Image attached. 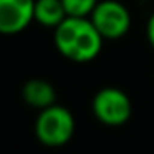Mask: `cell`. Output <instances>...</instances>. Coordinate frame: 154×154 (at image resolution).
I'll return each mask as SVG.
<instances>
[{
	"instance_id": "1",
	"label": "cell",
	"mask_w": 154,
	"mask_h": 154,
	"mask_svg": "<svg viewBox=\"0 0 154 154\" xmlns=\"http://www.w3.org/2000/svg\"><path fill=\"white\" fill-rule=\"evenodd\" d=\"M104 38L88 17H66L53 28V43L58 53L73 63H90L103 50Z\"/></svg>"
},
{
	"instance_id": "2",
	"label": "cell",
	"mask_w": 154,
	"mask_h": 154,
	"mask_svg": "<svg viewBox=\"0 0 154 154\" xmlns=\"http://www.w3.org/2000/svg\"><path fill=\"white\" fill-rule=\"evenodd\" d=\"M76 129L75 116L68 108L51 104L38 111L35 119V136L47 147H61L71 141Z\"/></svg>"
},
{
	"instance_id": "3",
	"label": "cell",
	"mask_w": 154,
	"mask_h": 154,
	"mask_svg": "<svg viewBox=\"0 0 154 154\" xmlns=\"http://www.w3.org/2000/svg\"><path fill=\"white\" fill-rule=\"evenodd\" d=\"M91 109L101 124L118 128L129 121L133 114V104L123 90L116 86H104L93 96Z\"/></svg>"
},
{
	"instance_id": "4",
	"label": "cell",
	"mask_w": 154,
	"mask_h": 154,
	"mask_svg": "<svg viewBox=\"0 0 154 154\" xmlns=\"http://www.w3.org/2000/svg\"><path fill=\"white\" fill-rule=\"evenodd\" d=\"M90 20L104 40L126 37L133 23L129 8L119 0H100L91 12Z\"/></svg>"
},
{
	"instance_id": "5",
	"label": "cell",
	"mask_w": 154,
	"mask_h": 154,
	"mask_svg": "<svg viewBox=\"0 0 154 154\" xmlns=\"http://www.w3.org/2000/svg\"><path fill=\"white\" fill-rule=\"evenodd\" d=\"M35 0H0V35L12 37L35 20Z\"/></svg>"
},
{
	"instance_id": "6",
	"label": "cell",
	"mask_w": 154,
	"mask_h": 154,
	"mask_svg": "<svg viewBox=\"0 0 154 154\" xmlns=\"http://www.w3.org/2000/svg\"><path fill=\"white\" fill-rule=\"evenodd\" d=\"M22 100L33 109H45L57 103V90L43 78H32L22 86Z\"/></svg>"
},
{
	"instance_id": "7",
	"label": "cell",
	"mask_w": 154,
	"mask_h": 154,
	"mask_svg": "<svg viewBox=\"0 0 154 154\" xmlns=\"http://www.w3.org/2000/svg\"><path fill=\"white\" fill-rule=\"evenodd\" d=\"M35 22L45 28H57L66 18L61 0H35Z\"/></svg>"
},
{
	"instance_id": "8",
	"label": "cell",
	"mask_w": 154,
	"mask_h": 154,
	"mask_svg": "<svg viewBox=\"0 0 154 154\" xmlns=\"http://www.w3.org/2000/svg\"><path fill=\"white\" fill-rule=\"evenodd\" d=\"M100 0H61L66 17H88Z\"/></svg>"
},
{
	"instance_id": "9",
	"label": "cell",
	"mask_w": 154,
	"mask_h": 154,
	"mask_svg": "<svg viewBox=\"0 0 154 154\" xmlns=\"http://www.w3.org/2000/svg\"><path fill=\"white\" fill-rule=\"evenodd\" d=\"M146 38H147V43L151 45V48H154V12L149 15V18H147V23H146Z\"/></svg>"
},
{
	"instance_id": "10",
	"label": "cell",
	"mask_w": 154,
	"mask_h": 154,
	"mask_svg": "<svg viewBox=\"0 0 154 154\" xmlns=\"http://www.w3.org/2000/svg\"><path fill=\"white\" fill-rule=\"evenodd\" d=\"M137 2H141V4H146V2H149V0H137Z\"/></svg>"
}]
</instances>
